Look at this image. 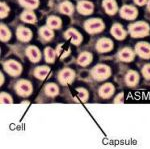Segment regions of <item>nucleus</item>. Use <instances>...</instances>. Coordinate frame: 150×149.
I'll use <instances>...</instances> for the list:
<instances>
[{
  "instance_id": "f257e3e1",
  "label": "nucleus",
  "mask_w": 150,
  "mask_h": 149,
  "mask_svg": "<svg viewBox=\"0 0 150 149\" xmlns=\"http://www.w3.org/2000/svg\"><path fill=\"white\" fill-rule=\"evenodd\" d=\"M149 32H150V27L146 22L140 21V22H136L129 26V33L134 38L145 37V36L149 34Z\"/></svg>"
},
{
  "instance_id": "f03ea898",
  "label": "nucleus",
  "mask_w": 150,
  "mask_h": 149,
  "mask_svg": "<svg viewBox=\"0 0 150 149\" xmlns=\"http://www.w3.org/2000/svg\"><path fill=\"white\" fill-rule=\"evenodd\" d=\"M84 28L88 33L90 34H94V33H98L101 32L104 29V23L102 22V20L97 18H92L87 20L84 23Z\"/></svg>"
},
{
  "instance_id": "7ed1b4c3",
  "label": "nucleus",
  "mask_w": 150,
  "mask_h": 149,
  "mask_svg": "<svg viewBox=\"0 0 150 149\" xmlns=\"http://www.w3.org/2000/svg\"><path fill=\"white\" fill-rule=\"evenodd\" d=\"M91 73H92L93 78L96 80H105L111 75V70L108 66L99 64L94 67Z\"/></svg>"
},
{
  "instance_id": "20e7f679",
  "label": "nucleus",
  "mask_w": 150,
  "mask_h": 149,
  "mask_svg": "<svg viewBox=\"0 0 150 149\" xmlns=\"http://www.w3.org/2000/svg\"><path fill=\"white\" fill-rule=\"evenodd\" d=\"M4 69L9 75L11 76H18L22 71V67L20 63L15 60H8L4 63Z\"/></svg>"
},
{
  "instance_id": "39448f33",
  "label": "nucleus",
  "mask_w": 150,
  "mask_h": 149,
  "mask_svg": "<svg viewBox=\"0 0 150 149\" xmlns=\"http://www.w3.org/2000/svg\"><path fill=\"white\" fill-rule=\"evenodd\" d=\"M16 92L20 96H29L32 92V85L27 80H20L16 84Z\"/></svg>"
},
{
  "instance_id": "423d86ee",
  "label": "nucleus",
  "mask_w": 150,
  "mask_h": 149,
  "mask_svg": "<svg viewBox=\"0 0 150 149\" xmlns=\"http://www.w3.org/2000/svg\"><path fill=\"white\" fill-rule=\"evenodd\" d=\"M75 77V73L72 69L69 68H65L62 71H60L59 75H58V79H59L60 83L62 85H67L70 84L73 81V79Z\"/></svg>"
},
{
  "instance_id": "0eeeda50",
  "label": "nucleus",
  "mask_w": 150,
  "mask_h": 149,
  "mask_svg": "<svg viewBox=\"0 0 150 149\" xmlns=\"http://www.w3.org/2000/svg\"><path fill=\"white\" fill-rule=\"evenodd\" d=\"M65 39L69 40L72 44L74 45H79L82 41V36L78 31H76L73 28H70V29L66 30L64 33Z\"/></svg>"
},
{
  "instance_id": "6e6552de",
  "label": "nucleus",
  "mask_w": 150,
  "mask_h": 149,
  "mask_svg": "<svg viewBox=\"0 0 150 149\" xmlns=\"http://www.w3.org/2000/svg\"><path fill=\"white\" fill-rule=\"evenodd\" d=\"M137 9L133 6L130 5H125L120 9V15L122 18L127 19V20H133L137 17Z\"/></svg>"
},
{
  "instance_id": "1a4fd4ad",
  "label": "nucleus",
  "mask_w": 150,
  "mask_h": 149,
  "mask_svg": "<svg viewBox=\"0 0 150 149\" xmlns=\"http://www.w3.org/2000/svg\"><path fill=\"white\" fill-rule=\"evenodd\" d=\"M135 51L140 57L144 59L150 58V44L146 42H140L137 43L135 46Z\"/></svg>"
},
{
  "instance_id": "9d476101",
  "label": "nucleus",
  "mask_w": 150,
  "mask_h": 149,
  "mask_svg": "<svg viewBox=\"0 0 150 149\" xmlns=\"http://www.w3.org/2000/svg\"><path fill=\"white\" fill-rule=\"evenodd\" d=\"M93 9H94L93 4L89 1L82 0V1H80L77 4V10L82 15H90L93 12Z\"/></svg>"
},
{
  "instance_id": "9b49d317",
  "label": "nucleus",
  "mask_w": 150,
  "mask_h": 149,
  "mask_svg": "<svg viewBox=\"0 0 150 149\" xmlns=\"http://www.w3.org/2000/svg\"><path fill=\"white\" fill-rule=\"evenodd\" d=\"M112 48H113V43L108 38H102L96 44V49L99 52H102V53L109 52L110 50H112Z\"/></svg>"
},
{
  "instance_id": "f8f14e48",
  "label": "nucleus",
  "mask_w": 150,
  "mask_h": 149,
  "mask_svg": "<svg viewBox=\"0 0 150 149\" xmlns=\"http://www.w3.org/2000/svg\"><path fill=\"white\" fill-rule=\"evenodd\" d=\"M16 35H17V38L20 41L23 42H27L31 39L32 37V33H31L30 29L26 27H23V26H20L18 27L17 31H16Z\"/></svg>"
},
{
  "instance_id": "ddd939ff",
  "label": "nucleus",
  "mask_w": 150,
  "mask_h": 149,
  "mask_svg": "<svg viewBox=\"0 0 150 149\" xmlns=\"http://www.w3.org/2000/svg\"><path fill=\"white\" fill-rule=\"evenodd\" d=\"M26 55L29 60L32 62H38L41 58V53L37 47L35 46H29L26 49Z\"/></svg>"
},
{
  "instance_id": "4468645a",
  "label": "nucleus",
  "mask_w": 150,
  "mask_h": 149,
  "mask_svg": "<svg viewBox=\"0 0 150 149\" xmlns=\"http://www.w3.org/2000/svg\"><path fill=\"white\" fill-rule=\"evenodd\" d=\"M114 93V86L111 83H105L99 88V95L102 98H109Z\"/></svg>"
},
{
  "instance_id": "2eb2a0df",
  "label": "nucleus",
  "mask_w": 150,
  "mask_h": 149,
  "mask_svg": "<svg viewBox=\"0 0 150 149\" xmlns=\"http://www.w3.org/2000/svg\"><path fill=\"white\" fill-rule=\"evenodd\" d=\"M111 34H112L116 39L122 40L126 37V32L123 29V27L120 24H114L111 28Z\"/></svg>"
},
{
  "instance_id": "dca6fc26",
  "label": "nucleus",
  "mask_w": 150,
  "mask_h": 149,
  "mask_svg": "<svg viewBox=\"0 0 150 149\" xmlns=\"http://www.w3.org/2000/svg\"><path fill=\"white\" fill-rule=\"evenodd\" d=\"M118 57L121 61L124 62H131L134 59V52L130 48H123L118 54Z\"/></svg>"
},
{
  "instance_id": "f3484780",
  "label": "nucleus",
  "mask_w": 150,
  "mask_h": 149,
  "mask_svg": "<svg viewBox=\"0 0 150 149\" xmlns=\"http://www.w3.org/2000/svg\"><path fill=\"white\" fill-rule=\"evenodd\" d=\"M103 7L105 9V12L109 15H114L118 10L115 0H104Z\"/></svg>"
},
{
  "instance_id": "a211bd4d",
  "label": "nucleus",
  "mask_w": 150,
  "mask_h": 149,
  "mask_svg": "<svg viewBox=\"0 0 150 149\" xmlns=\"http://www.w3.org/2000/svg\"><path fill=\"white\" fill-rule=\"evenodd\" d=\"M139 75L136 71H129L125 76V82L128 86H135L138 83Z\"/></svg>"
},
{
  "instance_id": "6ab92c4d",
  "label": "nucleus",
  "mask_w": 150,
  "mask_h": 149,
  "mask_svg": "<svg viewBox=\"0 0 150 149\" xmlns=\"http://www.w3.org/2000/svg\"><path fill=\"white\" fill-rule=\"evenodd\" d=\"M50 72V69L46 66H41V67H37L34 70V75L36 78L40 79V80H43L47 77L48 73Z\"/></svg>"
},
{
  "instance_id": "aec40b11",
  "label": "nucleus",
  "mask_w": 150,
  "mask_h": 149,
  "mask_svg": "<svg viewBox=\"0 0 150 149\" xmlns=\"http://www.w3.org/2000/svg\"><path fill=\"white\" fill-rule=\"evenodd\" d=\"M92 61V54L89 53V52H83L79 55L78 59H77V62L78 64H80L81 66H86L88 65L89 63H91Z\"/></svg>"
},
{
  "instance_id": "412c9836",
  "label": "nucleus",
  "mask_w": 150,
  "mask_h": 149,
  "mask_svg": "<svg viewBox=\"0 0 150 149\" xmlns=\"http://www.w3.org/2000/svg\"><path fill=\"white\" fill-rule=\"evenodd\" d=\"M47 26L51 29H59L61 26V19L56 16H50L47 19Z\"/></svg>"
},
{
  "instance_id": "4be33fe9",
  "label": "nucleus",
  "mask_w": 150,
  "mask_h": 149,
  "mask_svg": "<svg viewBox=\"0 0 150 149\" xmlns=\"http://www.w3.org/2000/svg\"><path fill=\"white\" fill-rule=\"evenodd\" d=\"M74 98L79 102H85L88 99V92L84 88H78L75 91Z\"/></svg>"
},
{
  "instance_id": "5701e85b",
  "label": "nucleus",
  "mask_w": 150,
  "mask_h": 149,
  "mask_svg": "<svg viewBox=\"0 0 150 149\" xmlns=\"http://www.w3.org/2000/svg\"><path fill=\"white\" fill-rule=\"evenodd\" d=\"M21 20L24 21L26 23H34L36 21V16L32 11L30 10H26L21 14Z\"/></svg>"
},
{
  "instance_id": "b1692460",
  "label": "nucleus",
  "mask_w": 150,
  "mask_h": 149,
  "mask_svg": "<svg viewBox=\"0 0 150 149\" xmlns=\"http://www.w3.org/2000/svg\"><path fill=\"white\" fill-rule=\"evenodd\" d=\"M59 9H60V12H61V13L66 14V15H71L74 11L73 5H72V4L68 1H65V2H63V3L60 4Z\"/></svg>"
},
{
  "instance_id": "393cba45",
  "label": "nucleus",
  "mask_w": 150,
  "mask_h": 149,
  "mask_svg": "<svg viewBox=\"0 0 150 149\" xmlns=\"http://www.w3.org/2000/svg\"><path fill=\"white\" fill-rule=\"evenodd\" d=\"M0 38H1V41H3V42L8 41L11 38L10 30H9L8 27H7L6 25H4V24H1V26H0Z\"/></svg>"
},
{
  "instance_id": "a878e982",
  "label": "nucleus",
  "mask_w": 150,
  "mask_h": 149,
  "mask_svg": "<svg viewBox=\"0 0 150 149\" xmlns=\"http://www.w3.org/2000/svg\"><path fill=\"white\" fill-rule=\"evenodd\" d=\"M39 33H40L41 37L45 40H50L53 37V35H54V33H53V29H51L50 27H48V26L41 27Z\"/></svg>"
},
{
  "instance_id": "bb28decb",
  "label": "nucleus",
  "mask_w": 150,
  "mask_h": 149,
  "mask_svg": "<svg viewBox=\"0 0 150 149\" xmlns=\"http://www.w3.org/2000/svg\"><path fill=\"white\" fill-rule=\"evenodd\" d=\"M44 57L45 60L48 63H52L55 61V57H56V52L54 51V49H52L51 47H47L44 50Z\"/></svg>"
},
{
  "instance_id": "cd10ccee",
  "label": "nucleus",
  "mask_w": 150,
  "mask_h": 149,
  "mask_svg": "<svg viewBox=\"0 0 150 149\" xmlns=\"http://www.w3.org/2000/svg\"><path fill=\"white\" fill-rule=\"evenodd\" d=\"M58 92H59V89H58V86L56 84L49 83L45 86V93H46V95L48 96H51V97L56 96L58 94Z\"/></svg>"
},
{
  "instance_id": "c85d7f7f",
  "label": "nucleus",
  "mask_w": 150,
  "mask_h": 149,
  "mask_svg": "<svg viewBox=\"0 0 150 149\" xmlns=\"http://www.w3.org/2000/svg\"><path fill=\"white\" fill-rule=\"evenodd\" d=\"M70 53V49L68 47H66L64 44H60L58 45L57 48H56V54L58 56L60 57L61 59L65 58V57H67Z\"/></svg>"
},
{
  "instance_id": "c756f323",
  "label": "nucleus",
  "mask_w": 150,
  "mask_h": 149,
  "mask_svg": "<svg viewBox=\"0 0 150 149\" xmlns=\"http://www.w3.org/2000/svg\"><path fill=\"white\" fill-rule=\"evenodd\" d=\"M19 3L27 9H34L39 5V0H19Z\"/></svg>"
},
{
  "instance_id": "7c9ffc66",
  "label": "nucleus",
  "mask_w": 150,
  "mask_h": 149,
  "mask_svg": "<svg viewBox=\"0 0 150 149\" xmlns=\"http://www.w3.org/2000/svg\"><path fill=\"white\" fill-rule=\"evenodd\" d=\"M0 8H1L0 9V16H1V18H5L9 13V7L4 2H1Z\"/></svg>"
},
{
  "instance_id": "2f4dec72",
  "label": "nucleus",
  "mask_w": 150,
  "mask_h": 149,
  "mask_svg": "<svg viewBox=\"0 0 150 149\" xmlns=\"http://www.w3.org/2000/svg\"><path fill=\"white\" fill-rule=\"evenodd\" d=\"M12 98L10 97V95L6 94V93H1V103L2 104H12Z\"/></svg>"
},
{
  "instance_id": "473e14b6",
  "label": "nucleus",
  "mask_w": 150,
  "mask_h": 149,
  "mask_svg": "<svg viewBox=\"0 0 150 149\" xmlns=\"http://www.w3.org/2000/svg\"><path fill=\"white\" fill-rule=\"evenodd\" d=\"M142 74L146 79H149L150 80V64H146L143 69H142Z\"/></svg>"
},
{
  "instance_id": "72a5a7b5",
  "label": "nucleus",
  "mask_w": 150,
  "mask_h": 149,
  "mask_svg": "<svg viewBox=\"0 0 150 149\" xmlns=\"http://www.w3.org/2000/svg\"><path fill=\"white\" fill-rule=\"evenodd\" d=\"M123 99H124V97H123V93H120L119 95L116 96L114 102L115 103H123Z\"/></svg>"
},
{
  "instance_id": "f704fd0d",
  "label": "nucleus",
  "mask_w": 150,
  "mask_h": 149,
  "mask_svg": "<svg viewBox=\"0 0 150 149\" xmlns=\"http://www.w3.org/2000/svg\"><path fill=\"white\" fill-rule=\"evenodd\" d=\"M134 1H135V3H136L137 5L142 6V5H144V4L147 3V1H148V0H134Z\"/></svg>"
},
{
  "instance_id": "c9c22d12",
  "label": "nucleus",
  "mask_w": 150,
  "mask_h": 149,
  "mask_svg": "<svg viewBox=\"0 0 150 149\" xmlns=\"http://www.w3.org/2000/svg\"><path fill=\"white\" fill-rule=\"evenodd\" d=\"M147 8H148V10L150 11V0L147 1Z\"/></svg>"
},
{
  "instance_id": "e433bc0d",
  "label": "nucleus",
  "mask_w": 150,
  "mask_h": 149,
  "mask_svg": "<svg viewBox=\"0 0 150 149\" xmlns=\"http://www.w3.org/2000/svg\"><path fill=\"white\" fill-rule=\"evenodd\" d=\"M3 80H4V78H3V75L1 74V85L3 84Z\"/></svg>"
}]
</instances>
